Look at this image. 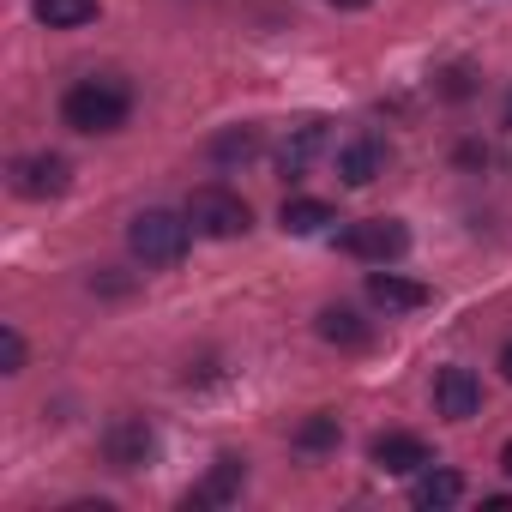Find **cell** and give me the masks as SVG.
Here are the masks:
<instances>
[{
    "label": "cell",
    "instance_id": "cell-1",
    "mask_svg": "<svg viewBox=\"0 0 512 512\" xmlns=\"http://www.w3.org/2000/svg\"><path fill=\"white\" fill-rule=\"evenodd\" d=\"M127 109H133V91L115 73H91L61 97V121L73 133H115V127H127Z\"/></svg>",
    "mask_w": 512,
    "mask_h": 512
},
{
    "label": "cell",
    "instance_id": "cell-2",
    "mask_svg": "<svg viewBox=\"0 0 512 512\" xmlns=\"http://www.w3.org/2000/svg\"><path fill=\"white\" fill-rule=\"evenodd\" d=\"M187 235H193L187 211H163V205H151V211H139V217H133L127 247L139 253L145 266H175L181 253H187Z\"/></svg>",
    "mask_w": 512,
    "mask_h": 512
},
{
    "label": "cell",
    "instance_id": "cell-3",
    "mask_svg": "<svg viewBox=\"0 0 512 512\" xmlns=\"http://www.w3.org/2000/svg\"><path fill=\"white\" fill-rule=\"evenodd\" d=\"M187 223H193L199 235H211V241H235V235H247L253 211H247V199L229 193V187H199V193L187 199Z\"/></svg>",
    "mask_w": 512,
    "mask_h": 512
},
{
    "label": "cell",
    "instance_id": "cell-4",
    "mask_svg": "<svg viewBox=\"0 0 512 512\" xmlns=\"http://www.w3.org/2000/svg\"><path fill=\"white\" fill-rule=\"evenodd\" d=\"M338 247L350 253V260H368V266H392L404 260V247H410V229L398 217H362L338 235Z\"/></svg>",
    "mask_w": 512,
    "mask_h": 512
},
{
    "label": "cell",
    "instance_id": "cell-5",
    "mask_svg": "<svg viewBox=\"0 0 512 512\" xmlns=\"http://www.w3.org/2000/svg\"><path fill=\"white\" fill-rule=\"evenodd\" d=\"M67 181H73V163L61 151H37V157L13 163V193L19 199H55V193H67Z\"/></svg>",
    "mask_w": 512,
    "mask_h": 512
},
{
    "label": "cell",
    "instance_id": "cell-6",
    "mask_svg": "<svg viewBox=\"0 0 512 512\" xmlns=\"http://www.w3.org/2000/svg\"><path fill=\"white\" fill-rule=\"evenodd\" d=\"M434 410H440L446 422H470V416L482 410V380H476L470 368H440V374H434Z\"/></svg>",
    "mask_w": 512,
    "mask_h": 512
},
{
    "label": "cell",
    "instance_id": "cell-7",
    "mask_svg": "<svg viewBox=\"0 0 512 512\" xmlns=\"http://www.w3.org/2000/svg\"><path fill=\"white\" fill-rule=\"evenodd\" d=\"M151 428H145V416H115L109 422V434H103V458L115 464V470H139L145 458H151Z\"/></svg>",
    "mask_w": 512,
    "mask_h": 512
},
{
    "label": "cell",
    "instance_id": "cell-8",
    "mask_svg": "<svg viewBox=\"0 0 512 512\" xmlns=\"http://www.w3.org/2000/svg\"><path fill=\"white\" fill-rule=\"evenodd\" d=\"M368 458H374L386 476H416V470H428V464H434L428 440H416V434H374Z\"/></svg>",
    "mask_w": 512,
    "mask_h": 512
},
{
    "label": "cell",
    "instance_id": "cell-9",
    "mask_svg": "<svg viewBox=\"0 0 512 512\" xmlns=\"http://www.w3.org/2000/svg\"><path fill=\"white\" fill-rule=\"evenodd\" d=\"M326 151V121H302L296 133H290V145H284V157H278V169H284V181H302L308 175V163Z\"/></svg>",
    "mask_w": 512,
    "mask_h": 512
},
{
    "label": "cell",
    "instance_id": "cell-10",
    "mask_svg": "<svg viewBox=\"0 0 512 512\" xmlns=\"http://www.w3.org/2000/svg\"><path fill=\"white\" fill-rule=\"evenodd\" d=\"M380 169H386V145H380V139H350V145L338 151V175H344V187H368Z\"/></svg>",
    "mask_w": 512,
    "mask_h": 512
},
{
    "label": "cell",
    "instance_id": "cell-11",
    "mask_svg": "<svg viewBox=\"0 0 512 512\" xmlns=\"http://www.w3.org/2000/svg\"><path fill=\"white\" fill-rule=\"evenodd\" d=\"M368 302H380L386 314H404V308H422L428 290L410 284V278H398V272H368Z\"/></svg>",
    "mask_w": 512,
    "mask_h": 512
},
{
    "label": "cell",
    "instance_id": "cell-12",
    "mask_svg": "<svg viewBox=\"0 0 512 512\" xmlns=\"http://www.w3.org/2000/svg\"><path fill=\"white\" fill-rule=\"evenodd\" d=\"M410 500H416L422 512H434V506H458V500H464V476H458V470H434V464H428V470L416 476Z\"/></svg>",
    "mask_w": 512,
    "mask_h": 512
},
{
    "label": "cell",
    "instance_id": "cell-13",
    "mask_svg": "<svg viewBox=\"0 0 512 512\" xmlns=\"http://www.w3.org/2000/svg\"><path fill=\"white\" fill-rule=\"evenodd\" d=\"M278 223H284V235H320L326 223H338V211L326 199H284Z\"/></svg>",
    "mask_w": 512,
    "mask_h": 512
},
{
    "label": "cell",
    "instance_id": "cell-14",
    "mask_svg": "<svg viewBox=\"0 0 512 512\" xmlns=\"http://www.w3.org/2000/svg\"><path fill=\"white\" fill-rule=\"evenodd\" d=\"M31 13L49 31H79V25L97 19V0H31Z\"/></svg>",
    "mask_w": 512,
    "mask_h": 512
},
{
    "label": "cell",
    "instance_id": "cell-15",
    "mask_svg": "<svg viewBox=\"0 0 512 512\" xmlns=\"http://www.w3.org/2000/svg\"><path fill=\"white\" fill-rule=\"evenodd\" d=\"M320 338L326 344H344V350H362L368 344V320L356 308H326L320 314Z\"/></svg>",
    "mask_w": 512,
    "mask_h": 512
},
{
    "label": "cell",
    "instance_id": "cell-16",
    "mask_svg": "<svg viewBox=\"0 0 512 512\" xmlns=\"http://www.w3.org/2000/svg\"><path fill=\"white\" fill-rule=\"evenodd\" d=\"M235 494H241V458H217V470L193 494V506H217V500H235Z\"/></svg>",
    "mask_w": 512,
    "mask_h": 512
},
{
    "label": "cell",
    "instance_id": "cell-17",
    "mask_svg": "<svg viewBox=\"0 0 512 512\" xmlns=\"http://www.w3.org/2000/svg\"><path fill=\"white\" fill-rule=\"evenodd\" d=\"M211 151H217L223 163H247L253 151H260V133H253V127H241V133H223V139H217Z\"/></svg>",
    "mask_w": 512,
    "mask_h": 512
},
{
    "label": "cell",
    "instance_id": "cell-18",
    "mask_svg": "<svg viewBox=\"0 0 512 512\" xmlns=\"http://www.w3.org/2000/svg\"><path fill=\"white\" fill-rule=\"evenodd\" d=\"M296 440H302L308 452H320V446H338V416H308Z\"/></svg>",
    "mask_w": 512,
    "mask_h": 512
},
{
    "label": "cell",
    "instance_id": "cell-19",
    "mask_svg": "<svg viewBox=\"0 0 512 512\" xmlns=\"http://www.w3.org/2000/svg\"><path fill=\"white\" fill-rule=\"evenodd\" d=\"M0 368H7V374H19L25 368V338L7 326V332H0Z\"/></svg>",
    "mask_w": 512,
    "mask_h": 512
},
{
    "label": "cell",
    "instance_id": "cell-20",
    "mask_svg": "<svg viewBox=\"0 0 512 512\" xmlns=\"http://www.w3.org/2000/svg\"><path fill=\"white\" fill-rule=\"evenodd\" d=\"M464 91H470V79H464V67H452L446 73V97H464Z\"/></svg>",
    "mask_w": 512,
    "mask_h": 512
},
{
    "label": "cell",
    "instance_id": "cell-21",
    "mask_svg": "<svg viewBox=\"0 0 512 512\" xmlns=\"http://www.w3.org/2000/svg\"><path fill=\"white\" fill-rule=\"evenodd\" d=\"M500 470H506V476H512V440H506V446H500Z\"/></svg>",
    "mask_w": 512,
    "mask_h": 512
},
{
    "label": "cell",
    "instance_id": "cell-22",
    "mask_svg": "<svg viewBox=\"0 0 512 512\" xmlns=\"http://www.w3.org/2000/svg\"><path fill=\"white\" fill-rule=\"evenodd\" d=\"M500 374H506V380H512V344H506V350H500Z\"/></svg>",
    "mask_w": 512,
    "mask_h": 512
},
{
    "label": "cell",
    "instance_id": "cell-23",
    "mask_svg": "<svg viewBox=\"0 0 512 512\" xmlns=\"http://www.w3.org/2000/svg\"><path fill=\"white\" fill-rule=\"evenodd\" d=\"M332 7H368V0H332Z\"/></svg>",
    "mask_w": 512,
    "mask_h": 512
},
{
    "label": "cell",
    "instance_id": "cell-24",
    "mask_svg": "<svg viewBox=\"0 0 512 512\" xmlns=\"http://www.w3.org/2000/svg\"><path fill=\"white\" fill-rule=\"evenodd\" d=\"M506 127H512V97H506Z\"/></svg>",
    "mask_w": 512,
    "mask_h": 512
}]
</instances>
